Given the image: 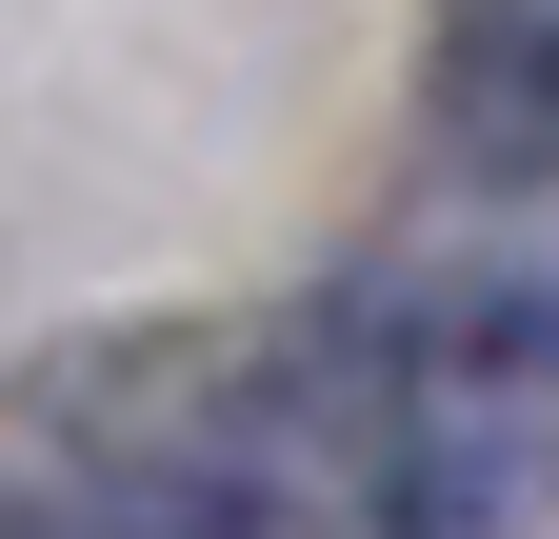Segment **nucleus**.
<instances>
[{"label":"nucleus","mask_w":559,"mask_h":539,"mask_svg":"<svg viewBox=\"0 0 559 539\" xmlns=\"http://www.w3.org/2000/svg\"><path fill=\"white\" fill-rule=\"evenodd\" d=\"M440 120L479 180H559V0H460L440 40Z\"/></svg>","instance_id":"nucleus-1"}]
</instances>
